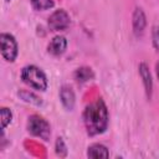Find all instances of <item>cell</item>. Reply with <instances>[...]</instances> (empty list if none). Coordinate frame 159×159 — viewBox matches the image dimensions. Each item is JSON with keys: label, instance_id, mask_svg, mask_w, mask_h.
Masks as SVG:
<instances>
[{"label": "cell", "instance_id": "obj_1", "mask_svg": "<svg viewBox=\"0 0 159 159\" xmlns=\"http://www.w3.org/2000/svg\"><path fill=\"white\" fill-rule=\"evenodd\" d=\"M83 124L87 134L93 137L106 132L109 122V114L107 106L102 98L89 103L83 111Z\"/></svg>", "mask_w": 159, "mask_h": 159}, {"label": "cell", "instance_id": "obj_2", "mask_svg": "<svg viewBox=\"0 0 159 159\" xmlns=\"http://www.w3.org/2000/svg\"><path fill=\"white\" fill-rule=\"evenodd\" d=\"M21 80L29 87L37 89V91H46L48 86L45 72L35 65L25 66L21 70Z\"/></svg>", "mask_w": 159, "mask_h": 159}, {"label": "cell", "instance_id": "obj_3", "mask_svg": "<svg viewBox=\"0 0 159 159\" xmlns=\"http://www.w3.org/2000/svg\"><path fill=\"white\" fill-rule=\"evenodd\" d=\"M27 130L35 137H39L43 140H48L51 135V128L46 119L40 116H31L27 120Z\"/></svg>", "mask_w": 159, "mask_h": 159}, {"label": "cell", "instance_id": "obj_4", "mask_svg": "<svg viewBox=\"0 0 159 159\" xmlns=\"http://www.w3.org/2000/svg\"><path fill=\"white\" fill-rule=\"evenodd\" d=\"M1 56L6 62H14L19 55V46L15 37L11 34L2 32L0 35Z\"/></svg>", "mask_w": 159, "mask_h": 159}, {"label": "cell", "instance_id": "obj_5", "mask_svg": "<svg viewBox=\"0 0 159 159\" xmlns=\"http://www.w3.org/2000/svg\"><path fill=\"white\" fill-rule=\"evenodd\" d=\"M70 22L71 19L67 11L63 9H58L50 15L47 25L51 31H63L70 26Z\"/></svg>", "mask_w": 159, "mask_h": 159}, {"label": "cell", "instance_id": "obj_6", "mask_svg": "<svg viewBox=\"0 0 159 159\" xmlns=\"http://www.w3.org/2000/svg\"><path fill=\"white\" fill-rule=\"evenodd\" d=\"M147 26V17L142 7H135L133 11L132 16V27H133V34L135 37H140L144 34Z\"/></svg>", "mask_w": 159, "mask_h": 159}, {"label": "cell", "instance_id": "obj_7", "mask_svg": "<svg viewBox=\"0 0 159 159\" xmlns=\"http://www.w3.org/2000/svg\"><path fill=\"white\" fill-rule=\"evenodd\" d=\"M67 48V40L63 36H55L47 45V51L52 56H61Z\"/></svg>", "mask_w": 159, "mask_h": 159}, {"label": "cell", "instance_id": "obj_8", "mask_svg": "<svg viewBox=\"0 0 159 159\" xmlns=\"http://www.w3.org/2000/svg\"><path fill=\"white\" fill-rule=\"evenodd\" d=\"M138 70H139V75H140L144 89H145V94H147L148 99H150L152 98V93H153V80H152V75H150L149 67L144 62H142L139 65Z\"/></svg>", "mask_w": 159, "mask_h": 159}, {"label": "cell", "instance_id": "obj_9", "mask_svg": "<svg viewBox=\"0 0 159 159\" xmlns=\"http://www.w3.org/2000/svg\"><path fill=\"white\" fill-rule=\"evenodd\" d=\"M60 99L61 103L63 104V107L67 111H72L75 108V103H76V96L73 89L70 86H62L60 89Z\"/></svg>", "mask_w": 159, "mask_h": 159}, {"label": "cell", "instance_id": "obj_10", "mask_svg": "<svg viewBox=\"0 0 159 159\" xmlns=\"http://www.w3.org/2000/svg\"><path fill=\"white\" fill-rule=\"evenodd\" d=\"M87 157H88V158H93V159L108 158V157H109V152H108V149H107L103 144L94 143V144H92V145L88 147Z\"/></svg>", "mask_w": 159, "mask_h": 159}, {"label": "cell", "instance_id": "obj_11", "mask_svg": "<svg viewBox=\"0 0 159 159\" xmlns=\"http://www.w3.org/2000/svg\"><path fill=\"white\" fill-rule=\"evenodd\" d=\"M75 80L78 82V83H84V82H88L94 78V73L92 71L91 67H87V66H82L80 68H77L75 71Z\"/></svg>", "mask_w": 159, "mask_h": 159}, {"label": "cell", "instance_id": "obj_12", "mask_svg": "<svg viewBox=\"0 0 159 159\" xmlns=\"http://www.w3.org/2000/svg\"><path fill=\"white\" fill-rule=\"evenodd\" d=\"M19 97H21V99L22 101H25V102H27V103H31V104H35V106H41L42 104V101H41V98H39L37 96H35L32 92H30V91H25V89H22V91H19Z\"/></svg>", "mask_w": 159, "mask_h": 159}, {"label": "cell", "instance_id": "obj_13", "mask_svg": "<svg viewBox=\"0 0 159 159\" xmlns=\"http://www.w3.org/2000/svg\"><path fill=\"white\" fill-rule=\"evenodd\" d=\"M0 116H1V130H4L12 120V112L7 107L0 108Z\"/></svg>", "mask_w": 159, "mask_h": 159}, {"label": "cell", "instance_id": "obj_14", "mask_svg": "<svg viewBox=\"0 0 159 159\" xmlns=\"http://www.w3.org/2000/svg\"><path fill=\"white\" fill-rule=\"evenodd\" d=\"M32 7L35 10H39V11H43V10H48V9H52L55 2L53 0H30Z\"/></svg>", "mask_w": 159, "mask_h": 159}, {"label": "cell", "instance_id": "obj_15", "mask_svg": "<svg viewBox=\"0 0 159 159\" xmlns=\"http://www.w3.org/2000/svg\"><path fill=\"white\" fill-rule=\"evenodd\" d=\"M56 153L60 157H66L67 155V147H66L62 138H57V140H56Z\"/></svg>", "mask_w": 159, "mask_h": 159}, {"label": "cell", "instance_id": "obj_16", "mask_svg": "<svg viewBox=\"0 0 159 159\" xmlns=\"http://www.w3.org/2000/svg\"><path fill=\"white\" fill-rule=\"evenodd\" d=\"M152 41L157 51H159V26H154L152 30Z\"/></svg>", "mask_w": 159, "mask_h": 159}, {"label": "cell", "instance_id": "obj_17", "mask_svg": "<svg viewBox=\"0 0 159 159\" xmlns=\"http://www.w3.org/2000/svg\"><path fill=\"white\" fill-rule=\"evenodd\" d=\"M155 71H157V76L159 80V62H157V65H155Z\"/></svg>", "mask_w": 159, "mask_h": 159}, {"label": "cell", "instance_id": "obj_18", "mask_svg": "<svg viewBox=\"0 0 159 159\" xmlns=\"http://www.w3.org/2000/svg\"><path fill=\"white\" fill-rule=\"evenodd\" d=\"M5 1H7V2H9V1H11V0H5Z\"/></svg>", "mask_w": 159, "mask_h": 159}]
</instances>
